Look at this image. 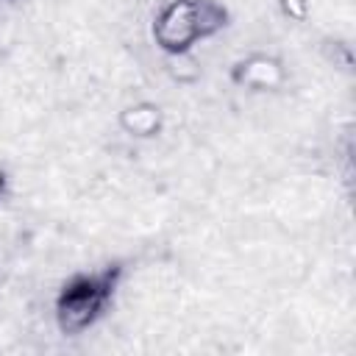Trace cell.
Returning a JSON list of instances; mask_svg holds the SVG:
<instances>
[{
	"mask_svg": "<svg viewBox=\"0 0 356 356\" xmlns=\"http://www.w3.org/2000/svg\"><path fill=\"white\" fill-rule=\"evenodd\" d=\"M117 270L103 273H83L64 284V289L56 298L53 317L61 334H81L97 323V317L106 312L111 292H114Z\"/></svg>",
	"mask_w": 356,
	"mask_h": 356,
	"instance_id": "cell-1",
	"label": "cell"
},
{
	"mask_svg": "<svg viewBox=\"0 0 356 356\" xmlns=\"http://www.w3.org/2000/svg\"><path fill=\"white\" fill-rule=\"evenodd\" d=\"M203 39L200 28V0H170L159 8L153 19V42L167 56H181Z\"/></svg>",
	"mask_w": 356,
	"mask_h": 356,
	"instance_id": "cell-2",
	"label": "cell"
},
{
	"mask_svg": "<svg viewBox=\"0 0 356 356\" xmlns=\"http://www.w3.org/2000/svg\"><path fill=\"white\" fill-rule=\"evenodd\" d=\"M231 81L242 89H253V92H275L284 86L286 81V70L278 58L273 56H248L242 61H236L231 67Z\"/></svg>",
	"mask_w": 356,
	"mask_h": 356,
	"instance_id": "cell-3",
	"label": "cell"
},
{
	"mask_svg": "<svg viewBox=\"0 0 356 356\" xmlns=\"http://www.w3.org/2000/svg\"><path fill=\"white\" fill-rule=\"evenodd\" d=\"M117 125L134 139H153L164 131V111L156 103L139 100V103H131L120 111Z\"/></svg>",
	"mask_w": 356,
	"mask_h": 356,
	"instance_id": "cell-4",
	"label": "cell"
},
{
	"mask_svg": "<svg viewBox=\"0 0 356 356\" xmlns=\"http://www.w3.org/2000/svg\"><path fill=\"white\" fill-rule=\"evenodd\" d=\"M170 72L178 83H192V81H197L200 67L189 53H181V56H170Z\"/></svg>",
	"mask_w": 356,
	"mask_h": 356,
	"instance_id": "cell-5",
	"label": "cell"
},
{
	"mask_svg": "<svg viewBox=\"0 0 356 356\" xmlns=\"http://www.w3.org/2000/svg\"><path fill=\"white\" fill-rule=\"evenodd\" d=\"M278 8L292 22H306L309 19V0H278Z\"/></svg>",
	"mask_w": 356,
	"mask_h": 356,
	"instance_id": "cell-6",
	"label": "cell"
},
{
	"mask_svg": "<svg viewBox=\"0 0 356 356\" xmlns=\"http://www.w3.org/2000/svg\"><path fill=\"white\" fill-rule=\"evenodd\" d=\"M8 195V172L0 167V200Z\"/></svg>",
	"mask_w": 356,
	"mask_h": 356,
	"instance_id": "cell-7",
	"label": "cell"
}]
</instances>
